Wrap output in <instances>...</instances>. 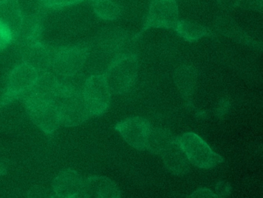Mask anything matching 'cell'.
<instances>
[{
    "label": "cell",
    "mask_w": 263,
    "mask_h": 198,
    "mask_svg": "<svg viewBox=\"0 0 263 198\" xmlns=\"http://www.w3.org/2000/svg\"><path fill=\"white\" fill-rule=\"evenodd\" d=\"M231 187L229 184L226 182H220L215 187V190L218 197H224L231 193Z\"/></svg>",
    "instance_id": "cb8c5ba5"
},
{
    "label": "cell",
    "mask_w": 263,
    "mask_h": 198,
    "mask_svg": "<svg viewBox=\"0 0 263 198\" xmlns=\"http://www.w3.org/2000/svg\"><path fill=\"white\" fill-rule=\"evenodd\" d=\"M218 6L224 10H231L235 8L237 0H217Z\"/></svg>",
    "instance_id": "484cf974"
},
{
    "label": "cell",
    "mask_w": 263,
    "mask_h": 198,
    "mask_svg": "<svg viewBox=\"0 0 263 198\" xmlns=\"http://www.w3.org/2000/svg\"><path fill=\"white\" fill-rule=\"evenodd\" d=\"M117 184L106 176H93L84 180L82 197H121Z\"/></svg>",
    "instance_id": "4fadbf2b"
},
{
    "label": "cell",
    "mask_w": 263,
    "mask_h": 198,
    "mask_svg": "<svg viewBox=\"0 0 263 198\" xmlns=\"http://www.w3.org/2000/svg\"><path fill=\"white\" fill-rule=\"evenodd\" d=\"M85 0H41L43 5L49 8H62L69 7Z\"/></svg>",
    "instance_id": "44dd1931"
},
{
    "label": "cell",
    "mask_w": 263,
    "mask_h": 198,
    "mask_svg": "<svg viewBox=\"0 0 263 198\" xmlns=\"http://www.w3.org/2000/svg\"><path fill=\"white\" fill-rule=\"evenodd\" d=\"M164 167L178 176H184L190 170V161L176 139L161 153Z\"/></svg>",
    "instance_id": "9a60e30c"
},
{
    "label": "cell",
    "mask_w": 263,
    "mask_h": 198,
    "mask_svg": "<svg viewBox=\"0 0 263 198\" xmlns=\"http://www.w3.org/2000/svg\"><path fill=\"white\" fill-rule=\"evenodd\" d=\"M152 127L146 118L133 116L118 123L115 130L130 147L138 150H144Z\"/></svg>",
    "instance_id": "9c48e42d"
},
{
    "label": "cell",
    "mask_w": 263,
    "mask_h": 198,
    "mask_svg": "<svg viewBox=\"0 0 263 198\" xmlns=\"http://www.w3.org/2000/svg\"><path fill=\"white\" fill-rule=\"evenodd\" d=\"M88 1H91V2H96V1H98V0H88Z\"/></svg>",
    "instance_id": "4316f807"
},
{
    "label": "cell",
    "mask_w": 263,
    "mask_h": 198,
    "mask_svg": "<svg viewBox=\"0 0 263 198\" xmlns=\"http://www.w3.org/2000/svg\"><path fill=\"white\" fill-rule=\"evenodd\" d=\"M55 50L39 41L24 46L23 62L28 64L38 73H44L51 68Z\"/></svg>",
    "instance_id": "30bf717a"
},
{
    "label": "cell",
    "mask_w": 263,
    "mask_h": 198,
    "mask_svg": "<svg viewBox=\"0 0 263 198\" xmlns=\"http://www.w3.org/2000/svg\"><path fill=\"white\" fill-rule=\"evenodd\" d=\"M55 105L60 124L64 127H77L90 117L82 90L67 83L62 82V88Z\"/></svg>",
    "instance_id": "6da1fadb"
},
{
    "label": "cell",
    "mask_w": 263,
    "mask_h": 198,
    "mask_svg": "<svg viewBox=\"0 0 263 198\" xmlns=\"http://www.w3.org/2000/svg\"><path fill=\"white\" fill-rule=\"evenodd\" d=\"M24 98L26 110L35 125L48 135L58 130L61 124L54 104L28 96Z\"/></svg>",
    "instance_id": "52a82bcc"
},
{
    "label": "cell",
    "mask_w": 263,
    "mask_h": 198,
    "mask_svg": "<svg viewBox=\"0 0 263 198\" xmlns=\"http://www.w3.org/2000/svg\"><path fill=\"white\" fill-rule=\"evenodd\" d=\"M174 30L184 41L191 43L199 41L203 37L213 36L208 27L187 21H178Z\"/></svg>",
    "instance_id": "d6986e66"
},
{
    "label": "cell",
    "mask_w": 263,
    "mask_h": 198,
    "mask_svg": "<svg viewBox=\"0 0 263 198\" xmlns=\"http://www.w3.org/2000/svg\"><path fill=\"white\" fill-rule=\"evenodd\" d=\"M88 56V49L83 46H72L55 50L52 68L63 77L78 74Z\"/></svg>",
    "instance_id": "8992f818"
},
{
    "label": "cell",
    "mask_w": 263,
    "mask_h": 198,
    "mask_svg": "<svg viewBox=\"0 0 263 198\" xmlns=\"http://www.w3.org/2000/svg\"><path fill=\"white\" fill-rule=\"evenodd\" d=\"M25 16L16 0H5L0 4V24L16 39L22 29Z\"/></svg>",
    "instance_id": "5bb4252c"
},
{
    "label": "cell",
    "mask_w": 263,
    "mask_h": 198,
    "mask_svg": "<svg viewBox=\"0 0 263 198\" xmlns=\"http://www.w3.org/2000/svg\"><path fill=\"white\" fill-rule=\"evenodd\" d=\"M13 41L11 33L4 26L0 24V50H4Z\"/></svg>",
    "instance_id": "603a6c76"
},
{
    "label": "cell",
    "mask_w": 263,
    "mask_h": 198,
    "mask_svg": "<svg viewBox=\"0 0 263 198\" xmlns=\"http://www.w3.org/2000/svg\"><path fill=\"white\" fill-rule=\"evenodd\" d=\"M190 197H218V196L209 189L200 188L191 194Z\"/></svg>",
    "instance_id": "d4e9b609"
},
{
    "label": "cell",
    "mask_w": 263,
    "mask_h": 198,
    "mask_svg": "<svg viewBox=\"0 0 263 198\" xmlns=\"http://www.w3.org/2000/svg\"><path fill=\"white\" fill-rule=\"evenodd\" d=\"M40 73L28 64L22 62L13 68L7 80V90L3 104L24 97L34 84Z\"/></svg>",
    "instance_id": "ba28073f"
},
{
    "label": "cell",
    "mask_w": 263,
    "mask_h": 198,
    "mask_svg": "<svg viewBox=\"0 0 263 198\" xmlns=\"http://www.w3.org/2000/svg\"><path fill=\"white\" fill-rule=\"evenodd\" d=\"M4 1H5V0H0V4H2Z\"/></svg>",
    "instance_id": "83f0119b"
},
{
    "label": "cell",
    "mask_w": 263,
    "mask_h": 198,
    "mask_svg": "<svg viewBox=\"0 0 263 198\" xmlns=\"http://www.w3.org/2000/svg\"><path fill=\"white\" fill-rule=\"evenodd\" d=\"M93 7L95 14L104 21H116L121 15V9L111 0H98Z\"/></svg>",
    "instance_id": "ffe728a7"
},
{
    "label": "cell",
    "mask_w": 263,
    "mask_h": 198,
    "mask_svg": "<svg viewBox=\"0 0 263 198\" xmlns=\"http://www.w3.org/2000/svg\"><path fill=\"white\" fill-rule=\"evenodd\" d=\"M82 94L90 117L101 116L108 110L111 93L104 74L89 76L84 82Z\"/></svg>",
    "instance_id": "277c9868"
},
{
    "label": "cell",
    "mask_w": 263,
    "mask_h": 198,
    "mask_svg": "<svg viewBox=\"0 0 263 198\" xmlns=\"http://www.w3.org/2000/svg\"><path fill=\"white\" fill-rule=\"evenodd\" d=\"M198 79V72L192 66L183 65L175 72V82L182 96L189 97L193 93Z\"/></svg>",
    "instance_id": "ac0fdd59"
},
{
    "label": "cell",
    "mask_w": 263,
    "mask_h": 198,
    "mask_svg": "<svg viewBox=\"0 0 263 198\" xmlns=\"http://www.w3.org/2000/svg\"><path fill=\"white\" fill-rule=\"evenodd\" d=\"M215 27L220 33L237 42L254 48L258 49L260 47L259 44L252 39L233 19L227 16H219L215 21Z\"/></svg>",
    "instance_id": "2e32d148"
},
{
    "label": "cell",
    "mask_w": 263,
    "mask_h": 198,
    "mask_svg": "<svg viewBox=\"0 0 263 198\" xmlns=\"http://www.w3.org/2000/svg\"><path fill=\"white\" fill-rule=\"evenodd\" d=\"M178 21V7L176 0H152L145 22L141 32L136 35V38L150 29L174 30Z\"/></svg>",
    "instance_id": "5b68a950"
},
{
    "label": "cell",
    "mask_w": 263,
    "mask_h": 198,
    "mask_svg": "<svg viewBox=\"0 0 263 198\" xmlns=\"http://www.w3.org/2000/svg\"><path fill=\"white\" fill-rule=\"evenodd\" d=\"M62 88V82L53 73L47 71L39 74L30 91L24 97L36 98L55 104Z\"/></svg>",
    "instance_id": "8fae6325"
},
{
    "label": "cell",
    "mask_w": 263,
    "mask_h": 198,
    "mask_svg": "<svg viewBox=\"0 0 263 198\" xmlns=\"http://www.w3.org/2000/svg\"><path fill=\"white\" fill-rule=\"evenodd\" d=\"M263 0H237L236 7L245 10L261 11Z\"/></svg>",
    "instance_id": "7402d4cb"
},
{
    "label": "cell",
    "mask_w": 263,
    "mask_h": 198,
    "mask_svg": "<svg viewBox=\"0 0 263 198\" xmlns=\"http://www.w3.org/2000/svg\"><path fill=\"white\" fill-rule=\"evenodd\" d=\"M190 163L201 169H211L223 163L224 159L211 148L210 146L196 133L189 132L176 136Z\"/></svg>",
    "instance_id": "3957f363"
},
{
    "label": "cell",
    "mask_w": 263,
    "mask_h": 198,
    "mask_svg": "<svg viewBox=\"0 0 263 198\" xmlns=\"http://www.w3.org/2000/svg\"><path fill=\"white\" fill-rule=\"evenodd\" d=\"M175 139L176 136L168 129L152 127L147 136L146 150L154 154H161Z\"/></svg>",
    "instance_id": "e0dca14e"
},
{
    "label": "cell",
    "mask_w": 263,
    "mask_h": 198,
    "mask_svg": "<svg viewBox=\"0 0 263 198\" xmlns=\"http://www.w3.org/2000/svg\"><path fill=\"white\" fill-rule=\"evenodd\" d=\"M84 181L82 176L75 170H64L53 180V191L60 197H79L82 193Z\"/></svg>",
    "instance_id": "7c38bea8"
},
{
    "label": "cell",
    "mask_w": 263,
    "mask_h": 198,
    "mask_svg": "<svg viewBox=\"0 0 263 198\" xmlns=\"http://www.w3.org/2000/svg\"><path fill=\"white\" fill-rule=\"evenodd\" d=\"M138 73V60L132 53H119L115 56L104 73L111 94L128 92L135 85Z\"/></svg>",
    "instance_id": "7a4b0ae2"
}]
</instances>
